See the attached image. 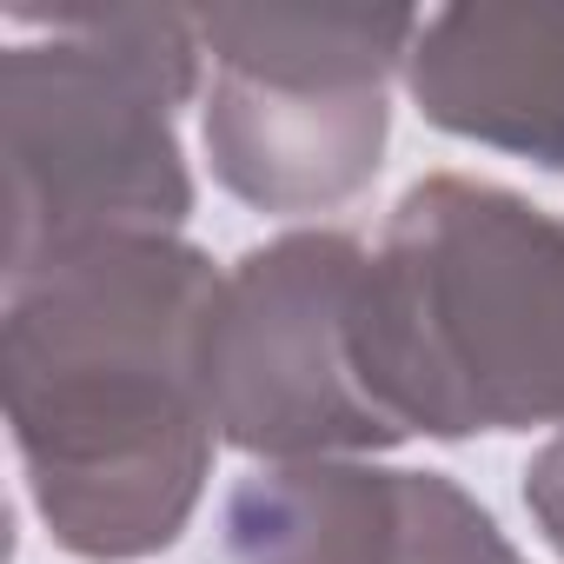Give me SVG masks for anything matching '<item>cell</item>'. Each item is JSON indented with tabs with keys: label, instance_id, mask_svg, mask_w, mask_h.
Segmentation results:
<instances>
[{
	"label": "cell",
	"instance_id": "1",
	"mask_svg": "<svg viewBox=\"0 0 564 564\" xmlns=\"http://www.w3.org/2000/svg\"><path fill=\"white\" fill-rule=\"evenodd\" d=\"M219 272L180 232L67 246L8 279L0 386L54 544L87 564L166 551L213 478L199 326Z\"/></svg>",
	"mask_w": 564,
	"mask_h": 564
},
{
	"label": "cell",
	"instance_id": "2",
	"mask_svg": "<svg viewBox=\"0 0 564 564\" xmlns=\"http://www.w3.org/2000/svg\"><path fill=\"white\" fill-rule=\"evenodd\" d=\"M352 352L405 438L564 425V219L511 186L419 180L366 259Z\"/></svg>",
	"mask_w": 564,
	"mask_h": 564
},
{
	"label": "cell",
	"instance_id": "3",
	"mask_svg": "<svg viewBox=\"0 0 564 564\" xmlns=\"http://www.w3.org/2000/svg\"><path fill=\"white\" fill-rule=\"evenodd\" d=\"M47 41L0 54L8 279L127 232H180L193 173L173 113L199 87V21L180 8H54Z\"/></svg>",
	"mask_w": 564,
	"mask_h": 564
},
{
	"label": "cell",
	"instance_id": "4",
	"mask_svg": "<svg viewBox=\"0 0 564 564\" xmlns=\"http://www.w3.org/2000/svg\"><path fill=\"white\" fill-rule=\"evenodd\" d=\"M199 47L213 180L259 213H326L372 186L386 80L405 74L412 8H206Z\"/></svg>",
	"mask_w": 564,
	"mask_h": 564
},
{
	"label": "cell",
	"instance_id": "5",
	"mask_svg": "<svg viewBox=\"0 0 564 564\" xmlns=\"http://www.w3.org/2000/svg\"><path fill=\"white\" fill-rule=\"evenodd\" d=\"M366 259L352 232H279L219 272L199 326V392L226 445L265 465L405 445L352 352Z\"/></svg>",
	"mask_w": 564,
	"mask_h": 564
},
{
	"label": "cell",
	"instance_id": "6",
	"mask_svg": "<svg viewBox=\"0 0 564 564\" xmlns=\"http://www.w3.org/2000/svg\"><path fill=\"white\" fill-rule=\"evenodd\" d=\"M219 531L232 564H531L465 485L372 458L265 465L232 485Z\"/></svg>",
	"mask_w": 564,
	"mask_h": 564
},
{
	"label": "cell",
	"instance_id": "7",
	"mask_svg": "<svg viewBox=\"0 0 564 564\" xmlns=\"http://www.w3.org/2000/svg\"><path fill=\"white\" fill-rule=\"evenodd\" d=\"M405 87L432 127L564 173V0L425 14Z\"/></svg>",
	"mask_w": 564,
	"mask_h": 564
},
{
	"label": "cell",
	"instance_id": "8",
	"mask_svg": "<svg viewBox=\"0 0 564 564\" xmlns=\"http://www.w3.org/2000/svg\"><path fill=\"white\" fill-rule=\"evenodd\" d=\"M524 505H531V518H538L544 544L564 557V425H557V432H551V445L524 465Z\"/></svg>",
	"mask_w": 564,
	"mask_h": 564
}]
</instances>
